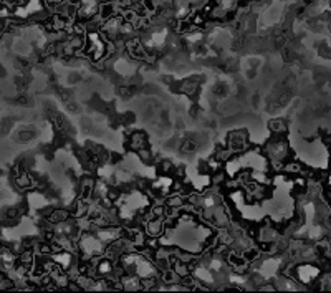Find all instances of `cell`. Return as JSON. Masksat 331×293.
Returning a JSON list of instances; mask_svg holds the SVG:
<instances>
[{"instance_id": "1", "label": "cell", "mask_w": 331, "mask_h": 293, "mask_svg": "<svg viewBox=\"0 0 331 293\" xmlns=\"http://www.w3.org/2000/svg\"><path fill=\"white\" fill-rule=\"evenodd\" d=\"M264 151L275 169H283L285 159L290 156V146L283 136H273L266 143Z\"/></svg>"}, {"instance_id": "5", "label": "cell", "mask_w": 331, "mask_h": 293, "mask_svg": "<svg viewBox=\"0 0 331 293\" xmlns=\"http://www.w3.org/2000/svg\"><path fill=\"white\" fill-rule=\"evenodd\" d=\"M270 129H271V133H273V136H285L286 124H285V121H281V119H276V121L270 123Z\"/></svg>"}, {"instance_id": "3", "label": "cell", "mask_w": 331, "mask_h": 293, "mask_svg": "<svg viewBox=\"0 0 331 293\" xmlns=\"http://www.w3.org/2000/svg\"><path fill=\"white\" fill-rule=\"evenodd\" d=\"M232 152H239V151H244V149L249 147V138H247V133L245 131H235L232 133L229 136V146Z\"/></svg>"}, {"instance_id": "2", "label": "cell", "mask_w": 331, "mask_h": 293, "mask_svg": "<svg viewBox=\"0 0 331 293\" xmlns=\"http://www.w3.org/2000/svg\"><path fill=\"white\" fill-rule=\"evenodd\" d=\"M293 270H295L293 278L298 283H301L303 287L313 285L316 280H320L321 272H323L321 270V267L316 265V263H313V262H305V263H301V265H296Z\"/></svg>"}, {"instance_id": "4", "label": "cell", "mask_w": 331, "mask_h": 293, "mask_svg": "<svg viewBox=\"0 0 331 293\" xmlns=\"http://www.w3.org/2000/svg\"><path fill=\"white\" fill-rule=\"evenodd\" d=\"M130 147L132 149L134 152H137L139 149H144L147 147V136L142 131H136L131 134L130 138Z\"/></svg>"}]
</instances>
